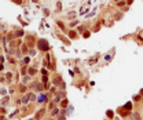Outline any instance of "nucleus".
I'll use <instances>...</instances> for the list:
<instances>
[{"instance_id": "nucleus-1", "label": "nucleus", "mask_w": 143, "mask_h": 120, "mask_svg": "<svg viewBox=\"0 0 143 120\" xmlns=\"http://www.w3.org/2000/svg\"><path fill=\"white\" fill-rule=\"evenodd\" d=\"M40 44H41V46H40L41 50H47V48H48V46H46V41H44V40H41V41H40Z\"/></svg>"}]
</instances>
